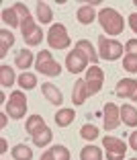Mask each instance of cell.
Returning <instances> with one entry per match:
<instances>
[{"label": "cell", "instance_id": "cell-1", "mask_svg": "<svg viewBox=\"0 0 137 160\" xmlns=\"http://www.w3.org/2000/svg\"><path fill=\"white\" fill-rule=\"evenodd\" d=\"M98 23H100V27L106 31V35H119V33H123V29H125L123 17L115 8H102L98 12Z\"/></svg>", "mask_w": 137, "mask_h": 160}, {"label": "cell", "instance_id": "cell-2", "mask_svg": "<svg viewBox=\"0 0 137 160\" xmlns=\"http://www.w3.org/2000/svg\"><path fill=\"white\" fill-rule=\"evenodd\" d=\"M35 70H37L39 74H43V76L55 78V76H59V72H62V66L53 60V56H51L49 49H41V52L37 53V58H35Z\"/></svg>", "mask_w": 137, "mask_h": 160}, {"label": "cell", "instance_id": "cell-3", "mask_svg": "<svg viewBox=\"0 0 137 160\" xmlns=\"http://www.w3.org/2000/svg\"><path fill=\"white\" fill-rule=\"evenodd\" d=\"M123 49L125 47L121 45L119 41L115 39H109L106 35H100L98 37V58L102 60H109V62H115L123 56Z\"/></svg>", "mask_w": 137, "mask_h": 160}, {"label": "cell", "instance_id": "cell-4", "mask_svg": "<svg viewBox=\"0 0 137 160\" xmlns=\"http://www.w3.org/2000/svg\"><path fill=\"white\" fill-rule=\"evenodd\" d=\"M47 43L53 49H66V47H70L72 39H70V35H68L66 27L62 23L51 25V29L47 31Z\"/></svg>", "mask_w": 137, "mask_h": 160}, {"label": "cell", "instance_id": "cell-5", "mask_svg": "<svg viewBox=\"0 0 137 160\" xmlns=\"http://www.w3.org/2000/svg\"><path fill=\"white\" fill-rule=\"evenodd\" d=\"M102 146L106 150V160H123L125 152H127V144L121 138L115 136H104L102 138Z\"/></svg>", "mask_w": 137, "mask_h": 160}, {"label": "cell", "instance_id": "cell-6", "mask_svg": "<svg viewBox=\"0 0 137 160\" xmlns=\"http://www.w3.org/2000/svg\"><path fill=\"white\" fill-rule=\"evenodd\" d=\"M6 113L12 119H23L25 113H27V97H25L23 90H14L8 99V105H6Z\"/></svg>", "mask_w": 137, "mask_h": 160}, {"label": "cell", "instance_id": "cell-7", "mask_svg": "<svg viewBox=\"0 0 137 160\" xmlns=\"http://www.w3.org/2000/svg\"><path fill=\"white\" fill-rule=\"evenodd\" d=\"M88 64H90V60L78 49V47H74V49L66 56V68H68V72H72V74L84 72L86 68H88Z\"/></svg>", "mask_w": 137, "mask_h": 160}, {"label": "cell", "instance_id": "cell-8", "mask_svg": "<svg viewBox=\"0 0 137 160\" xmlns=\"http://www.w3.org/2000/svg\"><path fill=\"white\" fill-rule=\"evenodd\" d=\"M86 88H88V94H96L102 90V84H104V72L102 68L98 66H90L86 70Z\"/></svg>", "mask_w": 137, "mask_h": 160}, {"label": "cell", "instance_id": "cell-9", "mask_svg": "<svg viewBox=\"0 0 137 160\" xmlns=\"http://www.w3.org/2000/svg\"><path fill=\"white\" fill-rule=\"evenodd\" d=\"M102 121H104V129L106 132L117 129L119 123H121V107H117L115 103H106L102 111Z\"/></svg>", "mask_w": 137, "mask_h": 160}, {"label": "cell", "instance_id": "cell-10", "mask_svg": "<svg viewBox=\"0 0 137 160\" xmlns=\"http://www.w3.org/2000/svg\"><path fill=\"white\" fill-rule=\"evenodd\" d=\"M115 94H117V97H121V99L137 101V80H133V78L119 80L117 86H115Z\"/></svg>", "mask_w": 137, "mask_h": 160}, {"label": "cell", "instance_id": "cell-11", "mask_svg": "<svg viewBox=\"0 0 137 160\" xmlns=\"http://www.w3.org/2000/svg\"><path fill=\"white\" fill-rule=\"evenodd\" d=\"M88 88H86V80H76L74 88H72V103L74 105H84V101L88 99Z\"/></svg>", "mask_w": 137, "mask_h": 160}, {"label": "cell", "instance_id": "cell-12", "mask_svg": "<svg viewBox=\"0 0 137 160\" xmlns=\"http://www.w3.org/2000/svg\"><path fill=\"white\" fill-rule=\"evenodd\" d=\"M14 66L21 68V70H27V68L35 66V56L31 49H21V52H17V56H14Z\"/></svg>", "mask_w": 137, "mask_h": 160}, {"label": "cell", "instance_id": "cell-13", "mask_svg": "<svg viewBox=\"0 0 137 160\" xmlns=\"http://www.w3.org/2000/svg\"><path fill=\"white\" fill-rule=\"evenodd\" d=\"M41 90H43V97H45L49 103H53V105H62L64 97H62V92H59V88H57V86H53L51 82H45V84L41 86Z\"/></svg>", "mask_w": 137, "mask_h": 160}, {"label": "cell", "instance_id": "cell-14", "mask_svg": "<svg viewBox=\"0 0 137 160\" xmlns=\"http://www.w3.org/2000/svg\"><path fill=\"white\" fill-rule=\"evenodd\" d=\"M31 140H33V146H39V148H41V146H47V144H51L53 133H51V129H49L47 125H43L37 133H33V136H31Z\"/></svg>", "mask_w": 137, "mask_h": 160}, {"label": "cell", "instance_id": "cell-15", "mask_svg": "<svg viewBox=\"0 0 137 160\" xmlns=\"http://www.w3.org/2000/svg\"><path fill=\"white\" fill-rule=\"evenodd\" d=\"M121 121L129 127H137V109L133 105H123L121 107Z\"/></svg>", "mask_w": 137, "mask_h": 160}, {"label": "cell", "instance_id": "cell-16", "mask_svg": "<svg viewBox=\"0 0 137 160\" xmlns=\"http://www.w3.org/2000/svg\"><path fill=\"white\" fill-rule=\"evenodd\" d=\"M76 19H78V23H82V25H90L92 21L96 19V12H94V8H92L90 4H84V6H80V8H78Z\"/></svg>", "mask_w": 137, "mask_h": 160}, {"label": "cell", "instance_id": "cell-17", "mask_svg": "<svg viewBox=\"0 0 137 160\" xmlns=\"http://www.w3.org/2000/svg\"><path fill=\"white\" fill-rule=\"evenodd\" d=\"M76 47H78L86 58H88L90 64H96V62H98V53L94 52V47H92V43H90L88 39H80V41L76 43Z\"/></svg>", "mask_w": 137, "mask_h": 160}, {"label": "cell", "instance_id": "cell-18", "mask_svg": "<svg viewBox=\"0 0 137 160\" xmlns=\"http://www.w3.org/2000/svg\"><path fill=\"white\" fill-rule=\"evenodd\" d=\"M76 119V113H74V109H59L55 115V123L57 127H68L72 121Z\"/></svg>", "mask_w": 137, "mask_h": 160}, {"label": "cell", "instance_id": "cell-19", "mask_svg": "<svg viewBox=\"0 0 137 160\" xmlns=\"http://www.w3.org/2000/svg\"><path fill=\"white\" fill-rule=\"evenodd\" d=\"M12 45H14V35L10 33V31H6V29H2V31H0V58H4L6 52H8Z\"/></svg>", "mask_w": 137, "mask_h": 160}, {"label": "cell", "instance_id": "cell-20", "mask_svg": "<svg viewBox=\"0 0 137 160\" xmlns=\"http://www.w3.org/2000/svg\"><path fill=\"white\" fill-rule=\"evenodd\" d=\"M80 160H102V150L98 146H84L80 150Z\"/></svg>", "mask_w": 137, "mask_h": 160}, {"label": "cell", "instance_id": "cell-21", "mask_svg": "<svg viewBox=\"0 0 137 160\" xmlns=\"http://www.w3.org/2000/svg\"><path fill=\"white\" fill-rule=\"evenodd\" d=\"M43 125H45V121H43L41 115H31V117L27 119V123H25V132H27L29 136H33V133H37Z\"/></svg>", "mask_w": 137, "mask_h": 160}, {"label": "cell", "instance_id": "cell-22", "mask_svg": "<svg viewBox=\"0 0 137 160\" xmlns=\"http://www.w3.org/2000/svg\"><path fill=\"white\" fill-rule=\"evenodd\" d=\"M53 14H51V8H49L47 2H37V21L41 25H47L51 23Z\"/></svg>", "mask_w": 137, "mask_h": 160}, {"label": "cell", "instance_id": "cell-23", "mask_svg": "<svg viewBox=\"0 0 137 160\" xmlns=\"http://www.w3.org/2000/svg\"><path fill=\"white\" fill-rule=\"evenodd\" d=\"M14 80H19V78H14V70L10 66H0V84L2 86H12L14 84Z\"/></svg>", "mask_w": 137, "mask_h": 160}, {"label": "cell", "instance_id": "cell-24", "mask_svg": "<svg viewBox=\"0 0 137 160\" xmlns=\"http://www.w3.org/2000/svg\"><path fill=\"white\" fill-rule=\"evenodd\" d=\"M12 158L14 160H31L33 158V150L27 144H19V146L12 148Z\"/></svg>", "mask_w": 137, "mask_h": 160}, {"label": "cell", "instance_id": "cell-25", "mask_svg": "<svg viewBox=\"0 0 137 160\" xmlns=\"http://www.w3.org/2000/svg\"><path fill=\"white\" fill-rule=\"evenodd\" d=\"M2 21H4L8 27H21V19H19V14H17V10H14L12 6L2 10Z\"/></svg>", "mask_w": 137, "mask_h": 160}, {"label": "cell", "instance_id": "cell-26", "mask_svg": "<svg viewBox=\"0 0 137 160\" xmlns=\"http://www.w3.org/2000/svg\"><path fill=\"white\" fill-rule=\"evenodd\" d=\"M19 84L23 90H31L37 86V76L31 74V72H23V74L19 76Z\"/></svg>", "mask_w": 137, "mask_h": 160}, {"label": "cell", "instance_id": "cell-27", "mask_svg": "<svg viewBox=\"0 0 137 160\" xmlns=\"http://www.w3.org/2000/svg\"><path fill=\"white\" fill-rule=\"evenodd\" d=\"M25 43H27V45H31V47H35V45H41V41H43V31L41 29H33V31H31V33L29 35H25Z\"/></svg>", "mask_w": 137, "mask_h": 160}, {"label": "cell", "instance_id": "cell-28", "mask_svg": "<svg viewBox=\"0 0 137 160\" xmlns=\"http://www.w3.org/2000/svg\"><path fill=\"white\" fill-rule=\"evenodd\" d=\"M80 136L84 138L86 142H94L96 138H98V129H96L94 125H90V123H86V125H82V129H80Z\"/></svg>", "mask_w": 137, "mask_h": 160}, {"label": "cell", "instance_id": "cell-29", "mask_svg": "<svg viewBox=\"0 0 137 160\" xmlns=\"http://www.w3.org/2000/svg\"><path fill=\"white\" fill-rule=\"evenodd\" d=\"M123 68L131 74H137V53H127L123 58Z\"/></svg>", "mask_w": 137, "mask_h": 160}, {"label": "cell", "instance_id": "cell-30", "mask_svg": "<svg viewBox=\"0 0 137 160\" xmlns=\"http://www.w3.org/2000/svg\"><path fill=\"white\" fill-rule=\"evenodd\" d=\"M51 152L55 156V160H70V150L62 144H57V146H51Z\"/></svg>", "mask_w": 137, "mask_h": 160}, {"label": "cell", "instance_id": "cell-31", "mask_svg": "<svg viewBox=\"0 0 137 160\" xmlns=\"http://www.w3.org/2000/svg\"><path fill=\"white\" fill-rule=\"evenodd\" d=\"M33 29H37V25H35V21H33V17H29V19H25V21H21V31H23V37L25 35H29Z\"/></svg>", "mask_w": 137, "mask_h": 160}, {"label": "cell", "instance_id": "cell-32", "mask_svg": "<svg viewBox=\"0 0 137 160\" xmlns=\"http://www.w3.org/2000/svg\"><path fill=\"white\" fill-rule=\"evenodd\" d=\"M12 8L17 10V14H19V19H21V21H25V19H29V17H31L29 8H27L25 4H21V2H14V4H12Z\"/></svg>", "mask_w": 137, "mask_h": 160}, {"label": "cell", "instance_id": "cell-33", "mask_svg": "<svg viewBox=\"0 0 137 160\" xmlns=\"http://www.w3.org/2000/svg\"><path fill=\"white\" fill-rule=\"evenodd\" d=\"M125 52L127 53H137V39H129L125 43Z\"/></svg>", "mask_w": 137, "mask_h": 160}, {"label": "cell", "instance_id": "cell-34", "mask_svg": "<svg viewBox=\"0 0 137 160\" xmlns=\"http://www.w3.org/2000/svg\"><path fill=\"white\" fill-rule=\"evenodd\" d=\"M129 146H131L133 150L137 152V129H135V132L131 133V136H129Z\"/></svg>", "mask_w": 137, "mask_h": 160}, {"label": "cell", "instance_id": "cell-35", "mask_svg": "<svg viewBox=\"0 0 137 160\" xmlns=\"http://www.w3.org/2000/svg\"><path fill=\"white\" fill-rule=\"evenodd\" d=\"M129 27H131V31L137 33V14H129Z\"/></svg>", "mask_w": 137, "mask_h": 160}, {"label": "cell", "instance_id": "cell-36", "mask_svg": "<svg viewBox=\"0 0 137 160\" xmlns=\"http://www.w3.org/2000/svg\"><path fill=\"white\" fill-rule=\"evenodd\" d=\"M41 160H55V156H53L51 148H49L47 152H43V154H41Z\"/></svg>", "mask_w": 137, "mask_h": 160}, {"label": "cell", "instance_id": "cell-37", "mask_svg": "<svg viewBox=\"0 0 137 160\" xmlns=\"http://www.w3.org/2000/svg\"><path fill=\"white\" fill-rule=\"evenodd\" d=\"M6 150H8V142H6L4 138H0V152H2V154H4Z\"/></svg>", "mask_w": 137, "mask_h": 160}, {"label": "cell", "instance_id": "cell-38", "mask_svg": "<svg viewBox=\"0 0 137 160\" xmlns=\"http://www.w3.org/2000/svg\"><path fill=\"white\" fill-rule=\"evenodd\" d=\"M0 127H2V129L6 127V113H2V115H0Z\"/></svg>", "mask_w": 137, "mask_h": 160}, {"label": "cell", "instance_id": "cell-39", "mask_svg": "<svg viewBox=\"0 0 137 160\" xmlns=\"http://www.w3.org/2000/svg\"><path fill=\"white\" fill-rule=\"evenodd\" d=\"M129 160H137V158H129Z\"/></svg>", "mask_w": 137, "mask_h": 160}, {"label": "cell", "instance_id": "cell-40", "mask_svg": "<svg viewBox=\"0 0 137 160\" xmlns=\"http://www.w3.org/2000/svg\"><path fill=\"white\" fill-rule=\"evenodd\" d=\"M135 6H137V0H135Z\"/></svg>", "mask_w": 137, "mask_h": 160}]
</instances>
